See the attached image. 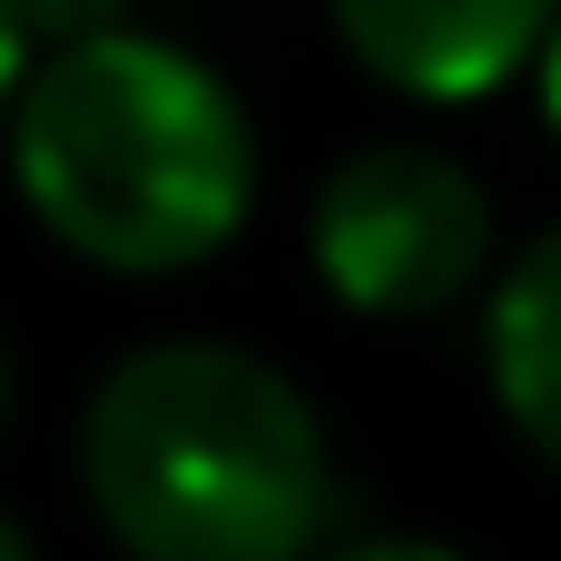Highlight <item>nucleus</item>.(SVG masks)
<instances>
[{"instance_id":"20e7f679","label":"nucleus","mask_w":561,"mask_h":561,"mask_svg":"<svg viewBox=\"0 0 561 561\" xmlns=\"http://www.w3.org/2000/svg\"><path fill=\"white\" fill-rule=\"evenodd\" d=\"M325 10L385 89L434 108L493 99L503 79L542 69L561 39V0H325Z\"/></svg>"},{"instance_id":"f257e3e1","label":"nucleus","mask_w":561,"mask_h":561,"mask_svg":"<svg viewBox=\"0 0 561 561\" xmlns=\"http://www.w3.org/2000/svg\"><path fill=\"white\" fill-rule=\"evenodd\" d=\"M79 483L128 561H316L345 533L335 444L296 375L207 335L138 345L99 375Z\"/></svg>"},{"instance_id":"39448f33","label":"nucleus","mask_w":561,"mask_h":561,"mask_svg":"<svg viewBox=\"0 0 561 561\" xmlns=\"http://www.w3.org/2000/svg\"><path fill=\"white\" fill-rule=\"evenodd\" d=\"M483 375L503 424L561 473V227H542L483 306Z\"/></svg>"},{"instance_id":"423d86ee","label":"nucleus","mask_w":561,"mask_h":561,"mask_svg":"<svg viewBox=\"0 0 561 561\" xmlns=\"http://www.w3.org/2000/svg\"><path fill=\"white\" fill-rule=\"evenodd\" d=\"M10 20H20L30 59H49V49H79V39L128 30V0H10Z\"/></svg>"},{"instance_id":"9b49d317","label":"nucleus","mask_w":561,"mask_h":561,"mask_svg":"<svg viewBox=\"0 0 561 561\" xmlns=\"http://www.w3.org/2000/svg\"><path fill=\"white\" fill-rule=\"evenodd\" d=\"M0 561H30V542H20V523L0 513Z\"/></svg>"},{"instance_id":"9d476101","label":"nucleus","mask_w":561,"mask_h":561,"mask_svg":"<svg viewBox=\"0 0 561 561\" xmlns=\"http://www.w3.org/2000/svg\"><path fill=\"white\" fill-rule=\"evenodd\" d=\"M542 108H552V128H561V39H552V59H542Z\"/></svg>"},{"instance_id":"7ed1b4c3","label":"nucleus","mask_w":561,"mask_h":561,"mask_svg":"<svg viewBox=\"0 0 561 561\" xmlns=\"http://www.w3.org/2000/svg\"><path fill=\"white\" fill-rule=\"evenodd\" d=\"M306 247L355 316H444L493 266V197L463 158L385 138L325 168L306 207Z\"/></svg>"},{"instance_id":"1a4fd4ad","label":"nucleus","mask_w":561,"mask_h":561,"mask_svg":"<svg viewBox=\"0 0 561 561\" xmlns=\"http://www.w3.org/2000/svg\"><path fill=\"white\" fill-rule=\"evenodd\" d=\"M10 404H20V365H10V345H0V434H10Z\"/></svg>"},{"instance_id":"6e6552de","label":"nucleus","mask_w":561,"mask_h":561,"mask_svg":"<svg viewBox=\"0 0 561 561\" xmlns=\"http://www.w3.org/2000/svg\"><path fill=\"white\" fill-rule=\"evenodd\" d=\"M20 79H30V39H20V20H10V0H0V128H10V108H20Z\"/></svg>"},{"instance_id":"0eeeda50","label":"nucleus","mask_w":561,"mask_h":561,"mask_svg":"<svg viewBox=\"0 0 561 561\" xmlns=\"http://www.w3.org/2000/svg\"><path fill=\"white\" fill-rule=\"evenodd\" d=\"M316 561H463L454 542H424V533H335Z\"/></svg>"},{"instance_id":"f03ea898","label":"nucleus","mask_w":561,"mask_h":561,"mask_svg":"<svg viewBox=\"0 0 561 561\" xmlns=\"http://www.w3.org/2000/svg\"><path fill=\"white\" fill-rule=\"evenodd\" d=\"M10 178L69 256L178 276L247 227L256 128L197 49L158 30H108L30 59L10 108Z\"/></svg>"}]
</instances>
